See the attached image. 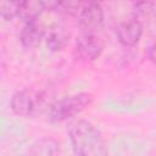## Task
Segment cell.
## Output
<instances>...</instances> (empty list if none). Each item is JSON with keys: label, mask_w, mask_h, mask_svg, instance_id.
Here are the masks:
<instances>
[{"label": "cell", "mask_w": 156, "mask_h": 156, "mask_svg": "<svg viewBox=\"0 0 156 156\" xmlns=\"http://www.w3.org/2000/svg\"><path fill=\"white\" fill-rule=\"evenodd\" d=\"M67 132L76 156H108L107 144L91 122L76 119L68 126Z\"/></svg>", "instance_id": "obj_1"}, {"label": "cell", "mask_w": 156, "mask_h": 156, "mask_svg": "<svg viewBox=\"0 0 156 156\" xmlns=\"http://www.w3.org/2000/svg\"><path fill=\"white\" fill-rule=\"evenodd\" d=\"M93 101V95L85 91L65 96L54 102L49 110L48 118L52 123L65 122L85 110Z\"/></svg>", "instance_id": "obj_2"}, {"label": "cell", "mask_w": 156, "mask_h": 156, "mask_svg": "<svg viewBox=\"0 0 156 156\" xmlns=\"http://www.w3.org/2000/svg\"><path fill=\"white\" fill-rule=\"evenodd\" d=\"M44 95L34 89H22L17 90L10 100V107L12 112L21 117L33 116L43 105Z\"/></svg>", "instance_id": "obj_3"}, {"label": "cell", "mask_w": 156, "mask_h": 156, "mask_svg": "<svg viewBox=\"0 0 156 156\" xmlns=\"http://www.w3.org/2000/svg\"><path fill=\"white\" fill-rule=\"evenodd\" d=\"M104 51V40L96 34H83L77 38L73 48V58L78 62L95 61Z\"/></svg>", "instance_id": "obj_4"}, {"label": "cell", "mask_w": 156, "mask_h": 156, "mask_svg": "<svg viewBox=\"0 0 156 156\" xmlns=\"http://www.w3.org/2000/svg\"><path fill=\"white\" fill-rule=\"evenodd\" d=\"M78 23L83 34H96L104 23V11L101 5L94 1L85 2L78 15Z\"/></svg>", "instance_id": "obj_5"}, {"label": "cell", "mask_w": 156, "mask_h": 156, "mask_svg": "<svg viewBox=\"0 0 156 156\" xmlns=\"http://www.w3.org/2000/svg\"><path fill=\"white\" fill-rule=\"evenodd\" d=\"M143 23L135 16L121 22L116 28V37L121 45L132 48L136 45L143 35Z\"/></svg>", "instance_id": "obj_6"}, {"label": "cell", "mask_w": 156, "mask_h": 156, "mask_svg": "<svg viewBox=\"0 0 156 156\" xmlns=\"http://www.w3.org/2000/svg\"><path fill=\"white\" fill-rule=\"evenodd\" d=\"M45 30L39 18L24 21L21 30H20V41L23 48L30 49L37 46L40 40L44 38Z\"/></svg>", "instance_id": "obj_7"}, {"label": "cell", "mask_w": 156, "mask_h": 156, "mask_svg": "<svg viewBox=\"0 0 156 156\" xmlns=\"http://www.w3.org/2000/svg\"><path fill=\"white\" fill-rule=\"evenodd\" d=\"M43 11H45L44 1H21L18 17H21L23 21L37 20Z\"/></svg>", "instance_id": "obj_8"}, {"label": "cell", "mask_w": 156, "mask_h": 156, "mask_svg": "<svg viewBox=\"0 0 156 156\" xmlns=\"http://www.w3.org/2000/svg\"><path fill=\"white\" fill-rule=\"evenodd\" d=\"M67 34L63 29H54L46 37V45L51 51H60L67 44Z\"/></svg>", "instance_id": "obj_9"}, {"label": "cell", "mask_w": 156, "mask_h": 156, "mask_svg": "<svg viewBox=\"0 0 156 156\" xmlns=\"http://www.w3.org/2000/svg\"><path fill=\"white\" fill-rule=\"evenodd\" d=\"M20 5H21V1H17V2L2 1L0 4L1 18L4 21H11L15 17H18V15H20Z\"/></svg>", "instance_id": "obj_10"}, {"label": "cell", "mask_w": 156, "mask_h": 156, "mask_svg": "<svg viewBox=\"0 0 156 156\" xmlns=\"http://www.w3.org/2000/svg\"><path fill=\"white\" fill-rule=\"evenodd\" d=\"M154 6H155L154 2H138V4L134 5L136 13H141V15H145L146 12H149L150 10H152Z\"/></svg>", "instance_id": "obj_11"}, {"label": "cell", "mask_w": 156, "mask_h": 156, "mask_svg": "<svg viewBox=\"0 0 156 156\" xmlns=\"http://www.w3.org/2000/svg\"><path fill=\"white\" fill-rule=\"evenodd\" d=\"M147 58L152 62V63H156V41L149 46L147 49Z\"/></svg>", "instance_id": "obj_12"}]
</instances>
